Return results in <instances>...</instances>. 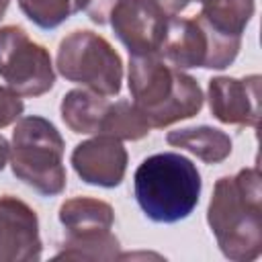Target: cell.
I'll return each mask as SVG.
<instances>
[{"label": "cell", "mask_w": 262, "mask_h": 262, "mask_svg": "<svg viewBox=\"0 0 262 262\" xmlns=\"http://www.w3.org/2000/svg\"><path fill=\"white\" fill-rule=\"evenodd\" d=\"M199 2H201V12L196 16L215 33L231 39H242L256 8L254 0H199Z\"/></svg>", "instance_id": "obj_15"}, {"label": "cell", "mask_w": 262, "mask_h": 262, "mask_svg": "<svg viewBox=\"0 0 262 262\" xmlns=\"http://www.w3.org/2000/svg\"><path fill=\"white\" fill-rule=\"evenodd\" d=\"M23 14L39 29H57L78 10V0H18Z\"/></svg>", "instance_id": "obj_17"}, {"label": "cell", "mask_w": 262, "mask_h": 262, "mask_svg": "<svg viewBox=\"0 0 262 262\" xmlns=\"http://www.w3.org/2000/svg\"><path fill=\"white\" fill-rule=\"evenodd\" d=\"M149 4H154L160 12H164L166 16H178L192 0H147Z\"/></svg>", "instance_id": "obj_20"}, {"label": "cell", "mask_w": 262, "mask_h": 262, "mask_svg": "<svg viewBox=\"0 0 262 262\" xmlns=\"http://www.w3.org/2000/svg\"><path fill=\"white\" fill-rule=\"evenodd\" d=\"M196 2H199V0H196Z\"/></svg>", "instance_id": "obj_23"}, {"label": "cell", "mask_w": 262, "mask_h": 262, "mask_svg": "<svg viewBox=\"0 0 262 262\" xmlns=\"http://www.w3.org/2000/svg\"><path fill=\"white\" fill-rule=\"evenodd\" d=\"M260 76H215L207 86L211 115L225 125L256 127L260 117Z\"/></svg>", "instance_id": "obj_10"}, {"label": "cell", "mask_w": 262, "mask_h": 262, "mask_svg": "<svg viewBox=\"0 0 262 262\" xmlns=\"http://www.w3.org/2000/svg\"><path fill=\"white\" fill-rule=\"evenodd\" d=\"M74 172L92 186L115 188L123 182L127 172V149L121 139L96 135L78 143L72 151Z\"/></svg>", "instance_id": "obj_12"}, {"label": "cell", "mask_w": 262, "mask_h": 262, "mask_svg": "<svg viewBox=\"0 0 262 262\" xmlns=\"http://www.w3.org/2000/svg\"><path fill=\"white\" fill-rule=\"evenodd\" d=\"M8 158H10V143H8V141H6V137L0 133V172L4 170V166H6Z\"/></svg>", "instance_id": "obj_21"}, {"label": "cell", "mask_w": 262, "mask_h": 262, "mask_svg": "<svg viewBox=\"0 0 262 262\" xmlns=\"http://www.w3.org/2000/svg\"><path fill=\"white\" fill-rule=\"evenodd\" d=\"M262 176L258 166L221 176L207 209V223L221 254L233 262H252L262 252Z\"/></svg>", "instance_id": "obj_1"}, {"label": "cell", "mask_w": 262, "mask_h": 262, "mask_svg": "<svg viewBox=\"0 0 262 262\" xmlns=\"http://www.w3.org/2000/svg\"><path fill=\"white\" fill-rule=\"evenodd\" d=\"M111 100L86 88L70 90L59 104V113L70 131L82 135H98L100 123Z\"/></svg>", "instance_id": "obj_14"}, {"label": "cell", "mask_w": 262, "mask_h": 262, "mask_svg": "<svg viewBox=\"0 0 262 262\" xmlns=\"http://www.w3.org/2000/svg\"><path fill=\"white\" fill-rule=\"evenodd\" d=\"M63 137L57 127L39 115L20 117L12 131V174L41 196H57L66 190Z\"/></svg>", "instance_id": "obj_4"}, {"label": "cell", "mask_w": 262, "mask_h": 262, "mask_svg": "<svg viewBox=\"0 0 262 262\" xmlns=\"http://www.w3.org/2000/svg\"><path fill=\"white\" fill-rule=\"evenodd\" d=\"M168 16L147 0H121L108 25L115 37L127 47L129 55H154L160 49Z\"/></svg>", "instance_id": "obj_9"}, {"label": "cell", "mask_w": 262, "mask_h": 262, "mask_svg": "<svg viewBox=\"0 0 262 262\" xmlns=\"http://www.w3.org/2000/svg\"><path fill=\"white\" fill-rule=\"evenodd\" d=\"M121 0H78V10L86 12L94 25H108L115 6Z\"/></svg>", "instance_id": "obj_19"}, {"label": "cell", "mask_w": 262, "mask_h": 262, "mask_svg": "<svg viewBox=\"0 0 262 262\" xmlns=\"http://www.w3.org/2000/svg\"><path fill=\"white\" fill-rule=\"evenodd\" d=\"M55 68L68 82L80 84L102 96L121 92L123 61L115 47L98 33L78 29L61 39Z\"/></svg>", "instance_id": "obj_5"}, {"label": "cell", "mask_w": 262, "mask_h": 262, "mask_svg": "<svg viewBox=\"0 0 262 262\" xmlns=\"http://www.w3.org/2000/svg\"><path fill=\"white\" fill-rule=\"evenodd\" d=\"M23 111H25V102L20 94H16L8 86H0V129L18 121Z\"/></svg>", "instance_id": "obj_18"}, {"label": "cell", "mask_w": 262, "mask_h": 262, "mask_svg": "<svg viewBox=\"0 0 262 262\" xmlns=\"http://www.w3.org/2000/svg\"><path fill=\"white\" fill-rule=\"evenodd\" d=\"M127 80L131 102L149 129H162L190 119L203 108L205 96L199 82L170 66L158 53L129 55Z\"/></svg>", "instance_id": "obj_2"}, {"label": "cell", "mask_w": 262, "mask_h": 262, "mask_svg": "<svg viewBox=\"0 0 262 262\" xmlns=\"http://www.w3.org/2000/svg\"><path fill=\"white\" fill-rule=\"evenodd\" d=\"M149 131H151L149 125L137 113L133 102L121 98V100H115L108 104L104 119L100 123L98 135H108V137H115L121 141H137V139L145 137Z\"/></svg>", "instance_id": "obj_16"}, {"label": "cell", "mask_w": 262, "mask_h": 262, "mask_svg": "<svg viewBox=\"0 0 262 262\" xmlns=\"http://www.w3.org/2000/svg\"><path fill=\"white\" fill-rule=\"evenodd\" d=\"M203 180L196 166L182 154L147 156L133 174V192L141 213L154 223H178L199 205Z\"/></svg>", "instance_id": "obj_3"}, {"label": "cell", "mask_w": 262, "mask_h": 262, "mask_svg": "<svg viewBox=\"0 0 262 262\" xmlns=\"http://www.w3.org/2000/svg\"><path fill=\"white\" fill-rule=\"evenodd\" d=\"M8 4H10V0H0V20L4 18V14L8 10Z\"/></svg>", "instance_id": "obj_22"}, {"label": "cell", "mask_w": 262, "mask_h": 262, "mask_svg": "<svg viewBox=\"0 0 262 262\" xmlns=\"http://www.w3.org/2000/svg\"><path fill=\"white\" fill-rule=\"evenodd\" d=\"M0 78L20 96H41L55 84L49 51L18 25L0 27Z\"/></svg>", "instance_id": "obj_8"}, {"label": "cell", "mask_w": 262, "mask_h": 262, "mask_svg": "<svg viewBox=\"0 0 262 262\" xmlns=\"http://www.w3.org/2000/svg\"><path fill=\"white\" fill-rule=\"evenodd\" d=\"M37 213L12 194L0 196V262H31L41 258Z\"/></svg>", "instance_id": "obj_11"}, {"label": "cell", "mask_w": 262, "mask_h": 262, "mask_svg": "<svg viewBox=\"0 0 262 262\" xmlns=\"http://www.w3.org/2000/svg\"><path fill=\"white\" fill-rule=\"evenodd\" d=\"M166 141L172 147L186 149L194 154L199 160L205 164H221L229 158L231 154V137L209 125H199V127H186V129H174L166 135Z\"/></svg>", "instance_id": "obj_13"}, {"label": "cell", "mask_w": 262, "mask_h": 262, "mask_svg": "<svg viewBox=\"0 0 262 262\" xmlns=\"http://www.w3.org/2000/svg\"><path fill=\"white\" fill-rule=\"evenodd\" d=\"M59 223L66 239L59 244L55 260H115L119 258V239L113 223L115 211L106 201L92 196H74L61 203Z\"/></svg>", "instance_id": "obj_6"}, {"label": "cell", "mask_w": 262, "mask_h": 262, "mask_svg": "<svg viewBox=\"0 0 262 262\" xmlns=\"http://www.w3.org/2000/svg\"><path fill=\"white\" fill-rule=\"evenodd\" d=\"M242 47V39H231L209 29L196 14L192 18L168 16L158 55L178 70L229 68Z\"/></svg>", "instance_id": "obj_7"}]
</instances>
